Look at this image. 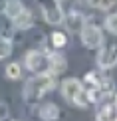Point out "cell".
Listing matches in <instances>:
<instances>
[{
	"instance_id": "obj_1",
	"label": "cell",
	"mask_w": 117,
	"mask_h": 121,
	"mask_svg": "<svg viewBox=\"0 0 117 121\" xmlns=\"http://www.w3.org/2000/svg\"><path fill=\"white\" fill-rule=\"evenodd\" d=\"M54 87H56V75L50 72H40L36 78H32L24 85V99H26V103H36L46 93L54 91Z\"/></svg>"
},
{
	"instance_id": "obj_2",
	"label": "cell",
	"mask_w": 117,
	"mask_h": 121,
	"mask_svg": "<svg viewBox=\"0 0 117 121\" xmlns=\"http://www.w3.org/2000/svg\"><path fill=\"white\" fill-rule=\"evenodd\" d=\"M62 95L69 103H74L75 107H85L87 101H89L87 99V89L75 78H68V79L62 82Z\"/></svg>"
},
{
	"instance_id": "obj_3",
	"label": "cell",
	"mask_w": 117,
	"mask_h": 121,
	"mask_svg": "<svg viewBox=\"0 0 117 121\" xmlns=\"http://www.w3.org/2000/svg\"><path fill=\"white\" fill-rule=\"evenodd\" d=\"M79 36H81V44L89 50H97L103 46V32H101L99 26L95 24H83L79 30Z\"/></svg>"
},
{
	"instance_id": "obj_4",
	"label": "cell",
	"mask_w": 117,
	"mask_h": 121,
	"mask_svg": "<svg viewBox=\"0 0 117 121\" xmlns=\"http://www.w3.org/2000/svg\"><path fill=\"white\" fill-rule=\"evenodd\" d=\"M40 6H42V14L44 20L48 24H62L64 22V10L60 8L58 0H40Z\"/></svg>"
},
{
	"instance_id": "obj_5",
	"label": "cell",
	"mask_w": 117,
	"mask_h": 121,
	"mask_svg": "<svg viewBox=\"0 0 117 121\" xmlns=\"http://www.w3.org/2000/svg\"><path fill=\"white\" fill-rule=\"evenodd\" d=\"M97 65L101 69H111L117 65V44H111V46H105L99 50L97 54Z\"/></svg>"
},
{
	"instance_id": "obj_6",
	"label": "cell",
	"mask_w": 117,
	"mask_h": 121,
	"mask_svg": "<svg viewBox=\"0 0 117 121\" xmlns=\"http://www.w3.org/2000/svg\"><path fill=\"white\" fill-rule=\"evenodd\" d=\"M26 68L32 72H44L48 69V56L38 50H30L26 54Z\"/></svg>"
},
{
	"instance_id": "obj_7",
	"label": "cell",
	"mask_w": 117,
	"mask_h": 121,
	"mask_svg": "<svg viewBox=\"0 0 117 121\" xmlns=\"http://www.w3.org/2000/svg\"><path fill=\"white\" fill-rule=\"evenodd\" d=\"M65 58L62 56V54H50L48 56V72L50 73H54V75H58V73H62L64 69H65Z\"/></svg>"
},
{
	"instance_id": "obj_8",
	"label": "cell",
	"mask_w": 117,
	"mask_h": 121,
	"mask_svg": "<svg viewBox=\"0 0 117 121\" xmlns=\"http://www.w3.org/2000/svg\"><path fill=\"white\" fill-rule=\"evenodd\" d=\"M38 115H40V119H44V121H54V119H58L60 117V107L56 103H42L40 105V109H38Z\"/></svg>"
},
{
	"instance_id": "obj_9",
	"label": "cell",
	"mask_w": 117,
	"mask_h": 121,
	"mask_svg": "<svg viewBox=\"0 0 117 121\" xmlns=\"http://www.w3.org/2000/svg\"><path fill=\"white\" fill-rule=\"evenodd\" d=\"M12 22H14V28H16V30H28V28H32V24H34L32 12L24 8L22 12L18 14V16L12 18Z\"/></svg>"
},
{
	"instance_id": "obj_10",
	"label": "cell",
	"mask_w": 117,
	"mask_h": 121,
	"mask_svg": "<svg viewBox=\"0 0 117 121\" xmlns=\"http://www.w3.org/2000/svg\"><path fill=\"white\" fill-rule=\"evenodd\" d=\"M22 10H24V4L20 2V0H6V2H4V16L10 18V20L14 16H18Z\"/></svg>"
},
{
	"instance_id": "obj_11",
	"label": "cell",
	"mask_w": 117,
	"mask_h": 121,
	"mask_svg": "<svg viewBox=\"0 0 117 121\" xmlns=\"http://www.w3.org/2000/svg\"><path fill=\"white\" fill-rule=\"evenodd\" d=\"M4 75H6L8 79H12V82L20 79L22 78V68H20V64H8L6 69H4Z\"/></svg>"
},
{
	"instance_id": "obj_12",
	"label": "cell",
	"mask_w": 117,
	"mask_h": 121,
	"mask_svg": "<svg viewBox=\"0 0 117 121\" xmlns=\"http://www.w3.org/2000/svg\"><path fill=\"white\" fill-rule=\"evenodd\" d=\"M65 24L69 26V30H81V26H83V16H81L79 12H74V14L68 16Z\"/></svg>"
},
{
	"instance_id": "obj_13",
	"label": "cell",
	"mask_w": 117,
	"mask_h": 121,
	"mask_svg": "<svg viewBox=\"0 0 117 121\" xmlns=\"http://www.w3.org/2000/svg\"><path fill=\"white\" fill-rule=\"evenodd\" d=\"M12 54V42H10L8 36H0V60L8 58Z\"/></svg>"
},
{
	"instance_id": "obj_14",
	"label": "cell",
	"mask_w": 117,
	"mask_h": 121,
	"mask_svg": "<svg viewBox=\"0 0 117 121\" xmlns=\"http://www.w3.org/2000/svg\"><path fill=\"white\" fill-rule=\"evenodd\" d=\"M50 42H52L54 48H64L65 44H68V36H65L64 32H54L52 36H50Z\"/></svg>"
},
{
	"instance_id": "obj_15",
	"label": "cell",
	"mask_w": 117,
	"mask_h": 121,
	"mask_svg": "<svg viewBox=\"0 0 117 121\" xmlns=\"http://www.w3.org/2000/svg\"><path fill=\"white\" fill-rule=\"evenodd\" d=\"M89 4L97 10H111L117 4V0H89Z\"/></svg>"
},
{
	"instance_id": "obj_16",
	"label": "cell",
	"mask_w": 117,
	"mask_h": 121,
	"mask_svg": "<svg viewBox=\"0 0 117 121\" xmlns=\"http://www.w3.org/2000/svg\"><path fill=\"white\" fill-rule=\"evenodd\" d=\"M105 28H107L111 34L117 36V14H109V16L105 18Z\"/></svg>"
},
{
	"instance_id": "obj_17",
	"label": "cell",
	"mask_w": 117,
	"mask_h": 121,
	"mask_svg": "<svg viewBox=\"0 0 117 121\" xmlns=\"http://www.w3.org/2000/svg\"><path fill=\"white\" fill-rule=\"evenodd\" d=\"M111 115H113V107H111V105H103L97 111L95 119H111Z\"/></svg>"
},
{
	"instance_id": "obj_18",
	"label": "cell",
	"mask_w": 117,
	"mask_h": 121,
	"mask_svg": "<svg viewBox=\"0 0 117 121\" xmlns=\"http://www.w3.org/2000/svg\"><path fill=\"white\" fill-rule=\"evenodd\" d=\"M0 119H8V105L0 101Z\"/></svg>"
},
{
	"instance_id": "obj_19",
	"label": "cell",
	"mask_w": 117,
	"mask_h": 121,
	"mask_svg": "<svg viewBox=\"0 0 117 121\" xmlns=\"http://www.w3.org/2000/svg\"><path fill=\"white\" fill-rule=\"evenodd\" d=\"M113 107H115V109H117V95H115V103H113Z\"/></svg>"
}]
</instances>
